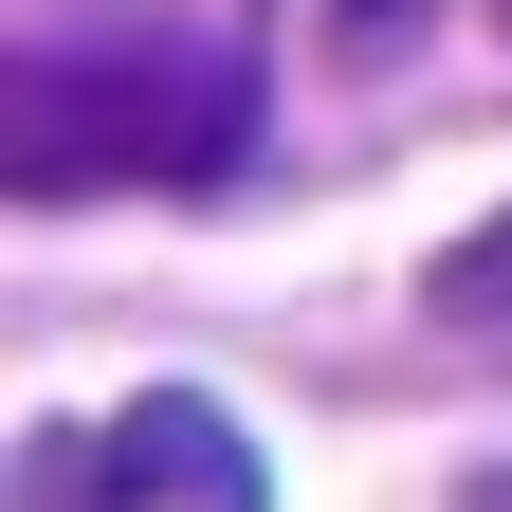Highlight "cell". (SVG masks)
I'll return each mask as SVG.
<instances>
[{
  "label": "cell",
  "instance_id": "cell-2",
  "mask_svg": "<svg viewBox=\"0 0 512 512\" xmlns=\"http://www.w3.org/2000/svg\"><path fill=\"white\" fill-rule=\"evenodd\" d=\"M19 512H275V476L202 384H147L128 421H55L19 458Z\"/></svg>",
  "mask_w": 512,
  "mask_h": 512
},
{
  "label": "cell",
  "instance_id": "cell-4",
  "mask_svg": "<svg viewBox=\"0 0 512 512\" xmlns=\"http://www.w3.org/2000/svg\"><path fill=\"white\" fill-rule=\"evenodd\" d=\"M421 19H439V0H330V55H348V74H384Z\"/></svg>",
  "mask_w": 512,
  "mask_h": 512
},
{
  "label": "cell",
  "instance_id": "cell-1",
  "mask_svg": "<svg viewBox=\"0 0 512 512\" xmlns=\"http://www.w3.org/2000/svg\"><path fill=\"white\" fill-rule=\"evenodd\" d=\"M256 147V55L147 0H37L0 55V183L92 202V183H220Z\"/></svg>",
  "mask_w": 512,
  "mask_h": 512
},
{
  "label": "cell",
  "instance_id": "cell-3",
  "mask_svg": "<svg viewBox=\"0 0 512 512\" xmlns=\"http://www.w3.org/2000/svg\"><path fill=\"white\" fill-rule=\"evenodd\" d=\"M421 311H439V330H476V348H512V202H494V220L421 275Z\"/></svg>",
  "mask_w": 512,
  "mask_h": 512
},
{
  "label": "cell",
  "instance_id": "cell-5",
  "mask_svg": "<svg viewBox=\"0 0 512 512\" xmlns=\"http://www.w3.org/2000/svg\"><path fill=\"white\" fill-rule=\"evenodd\" d=\"M458 512H512V458H494V476H476V494H458Z\"/></svg>",
  "mask_w": 512,
  "mask_h": 512
}]
</instances>
